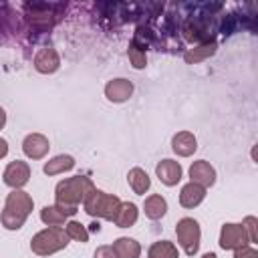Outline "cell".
Listing matches in <instances>:
<instances>
[{"instance_id":"obj_1","label":"cell","mask_w":258,"mask_h":258,"mask_svg":"<svg viewBox=\"0 0 258 258\" xmlns=\"http://www.w3.org/2000/svg\"><path fill=\"white\" fill-rule=\"evenodd\" d=\"M157 174L163 178V181L174 183L176 180H180V165H174L170 161H165V163H161L157 168Z\"/></svg>"}]
</instances>
